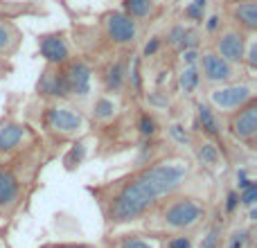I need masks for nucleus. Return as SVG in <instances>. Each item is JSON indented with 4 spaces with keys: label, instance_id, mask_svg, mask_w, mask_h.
I'll return each mask as SVG.
<instances>
[{
    "label": "nucleus",
    "instance_id": "1",
    "mask_svg": "<svg viewBox=\"0 0 257 248\" xmlns=\"http://www.w3.org/2000/svg\"><path fill=\"white\" fill-rule=\"evenodd\" d=\"M190 176V163L185 158H163L138 169L124 181L115 183L104 201L106 219L115 226L133 223L145 217L160 199H167L183 187Z\"/></svg>",
    "mask_w": 257,
    "mask_h": 248
},
{
    "label": "nucleus",
    "instance_id": "2",
    "mask_svg": "<svg viewBox=\"0 0 257 248\" xmlns=\"http://www.w3.org/2000/svg\"><path fill=\"white\" fill-rule=\"evenodd\" d=\"M250 102H255V86L241 79L219 84L208 93V104L214 108V113H223V115H232Z\"/></svg>",
    "mask_w": 257,
    "mask_h": 248
},
{
    "label": "nucleus",
    "instance_id": "3",
    "mask_svg": "<svg viewBox=\"0 0 257 248\" xmlns=\"http://www.w3.org/2000/svg\"><path fill=\"white\" fill-rule=\"evenodd\" d=\"M205 219V208L192 196H178L172 199L163 210H160V221L169 230H190L199 226Z\"/></svg>",
    "mask_w": 257,
    "mask_h": 248
},
{
    "label": "nucleus",
    "instance_id": "4",
    "mask_svg": "<svg viewBox=\"0 0 257 248\" xmlns=\"http://www.w3.org/2000/svg\"><path fill=\"white\" fill-rule=\"evenodd\" d=\"M196 66H199V72H201V81H208L212 86L228 84V81H239L241 75H244V68L237 66V63L226 61L214 50L201 52Z\"/></svg>",
    "mask_w": 257,
    "mask_h": 248
},
{
    "label": "nucleus",
    "instance_id": "5",
    "mask_svg": "<svg viewBox=\"0 0 257 248\" xmlns=\"http://www.w3.org/2000/svg\"><path fill=\"white\" fill-rule=\"evenodd\" d=\"M50 133L59 138H75L86 129V117L68 104H52L43 117Z\"/></svg>",
    "mask_w": 257,
    "mask_h": 248
},
{
    "label": "nucleus",
    "instance_id": "6",
    "mask_svg": "<svg viewBox=\"0 0 257 248\" xmlns=\"http://www.w3.org/2000/svg\"><path fill=\"white\" fill-rule=\"evenodd\" d=\"M102 27H104L106 39L111 41L113 45H120V48H128V45H133L138 41V34H140L136 18H131L124 12H117V9L115 12L104 14Z\"/></svg>",
    "mask_w": 257,
    "mask_h": 248
},
{
    "label": "nucleus",
    "instance_id": "7",
    "mask_svg": "<svg viewBox=\"0 0 257 248\" xmlns=\"http://www.w3.org/2000/svg\"><path fill=\"white\" fill-rule=\"evenodd\" d=\"M248 36L250 34L237 30V27H228V30H221L219 34H214L212 50L219 54V57L226 59V61L241 66V61H244V52H246V43H248Z\"/></svg>",
    "mask_w": 257,
    "mask_h": 248
},
{
    "label": "nucleus",
    "instance_id": "8",
    "mask_svg": "<svg viewBox=\"0 0 257 248\" xmlns=\"http://www.w3.org/2000/svg\"><path fill=\"white\" fill-rule=\"evenodd\" d=\"M63 79H66V88L70 97H86L90 93V81H93V70L86 61L81 59H70L68 63L61 66Z\"/></svg>",
    "mask_w": 257,
    "mask_h": 248
},
{
    "label": "nucleus",
    "instance_id": "9",
    "mask_svg": "<svg viewBox=\"0 0 257 248\" xmlns=\"http://www.w3.org/2000/svg\"><path fill=\"white\" fill-rule=\"evenodd\" d=\"M228 129H230V136L235 140L246 142L248 147H253L255 138H257V104L250 102L244 108L232 113Z\"/></svg>",
    "mask_w": 257,
    "mask_h": 248
},
{
    "label": "nucleus",
    "instance_id": "10",
    "mask_svg": "<svg viewBox=\"0 0 257 248\" xmlns=\"http://www.w3.org/2000/svg\"><path fill=\"white\" fill-rule=\"evenodd\" d=\"M39 52L41 57L48 61V66H63L72 59L70 43L61 32H52V34H43L39 39Z\"/></svg>",
    "mask_w": 257,
    "mask_h": 248
},
{
    "label": "nucleus",
    "instance_id": "11",
    "mask_svg": "<svg viewBox=\"0 0 257 248\" xmlns=\"http://www.w3.org/2000/svg\"><path fill=\"white\" fill-rule=\"evenodd\" d=\"M228 16L237 30L246 34L257 32V0H232L228 5Z\"/></svg>",
    "mask_w": 257,
    "mask_h": 248
},
{
    "label": "nucleus",
    "instance_id": "12",
    "mask_svg": "<svg viewBox=\"0 0 257 248\" xmlns=\"http://www.w3.org/2000/svg\"><path fill=\"white\" fill-rule=\"evenodd\" d=\"M30 138V129L21 122L7 120L0 124V156L14 154L16 149H21L25 145V140Z\"/></svg>",
    "mask_w": 257,
    "mask_h": 248
},
{
    "label": "nucleus",
    "instance_id": "13",
    "mask_svg": "<svg viewBox=\"0 0 257 248\" xmlns=\"http://www.w3.org/2000/svg\"><path fill=\"white\" fill-rule=\"evenodd\" d=\"M21 199V183L9 169L0 167V214H9Z\"/></svg>",
    "mask_w": 257,
    "mask_h": 248
},
{
    "label": "nucleus",
    "instance_id": "14",
    "mask_svg": "<svg viewBox=\"0 0 257 248\" xmlns=\"http://www.w3.org/2000/svg\"><path fill=\"white\" fill-rule=\"evenodd\" d=\"M39 93L50 95V97H59V99H68V88H66V79H63L61 66H48V70L41 75L39 79Z\"/></svg>",
    "mask_w": 257,
    "mask_h": 248
},
{
    "label": "nucleus",
    "instance_id": "15",
    "mask_svg": "<svg viewBox=\"0 0 257 248\" xmlns=\"http://www.w3.org/2000/svg\"><path fill=\"white\" fill-rule=\"evenodd\" d=\"M196 124H199L201 133L205 138L219 140L221 138V122H219V113H214V108L210 104H196Z\"/></svg>",
    "mask_w": 257,
    "mask_h": 248
},
{
    "label": "nucleus",
    "instance_id": "16",
    "mask_svg": "<svg viewBox=\"0 0 257 248\" xmlns=\"http://www.w3.org/2000/svg\"><path fill=\"white\" fill-rule=\"evenodd\" d=\"M104 88H106V93H122L126 86V68L122 61H113L108 63V68L104 70Z\"/></svg>",
    "mask_w": 257,
    "mask_h": 248
},
{
    "label": "nucleus",
    "instance_id": "17",
    "mask_svg": "<svg viewBox=\"0 0 257 248\" xmlns=\"http://www.w3.org/2000/svg\"><path fill=\"white\" fill-rule=\"evenodd\" d=\"M196 160H199L201 167L210 169V172L219 169V167H221V163H223L219 145H214L212 140H203L199 147H196Z\"/></svg>",
    "mask_w": 257,
    "mask_h": 248
},
{
    "label": "nucleus",
    "instance_id": "18",
    "mask_svg": "<svg viewBox=\"0 0 257 248\" xmlns=\"http://www.w3.org/2000/svg\"><path fill=\"white\" fill-rule=\"evenodd\" d=\"M117 111H120V104L113 95H99L93 102V117L102 124H108L115 120Z\"/></svg>",
    "mask_w": 257,
    "mask_h": 248
},
{
    "label": "nucleus",
    "instance_id": "19",
    "mask_svg": "<svg viewBox=\"0 0 257 248\" xmlns=\"http://www.w3.org/2000/svg\"><path fill=\"white\" fill-rule=\"evenodd\" d=\"M199 86H201L199 66H185L181 70V75H178V88L183 90V95H194Z\"/></svg>",
    "mask_w": 257,
    "mask_h": 248
},
{
    "label": "nucleus",
    "instance_id": "20",
    "mask_svg": "<svg viewBox=\"0 0 257 248\" xmlns=\"http://www.w3.org/2000/svg\"><path fill=\"white\" fill-rule=\"evenodd\" d=\"M18 48V30L0 18V54H12Z\"/></svg>",
    "mask_w": 257,
    "mask_h": 248
},
{
    "label": "nucleus",
    "instance_id": "21",
    "mask_svg": "<svg viewBox=\"0 0 257 248\" xmlns=\"http://www.w3.org/2000/svg\"><path fill=\"white\" fill-rule=\"evenodd\" d=\"M124 14H128L136 21H142V18H149L151 12H154V0H124Z\"/></svg>",
    "mask_w": 257,
    "mask_h": 248
},
{
    "label": "nucleus",
    "instance_id": "22",
    "mask_svg": "<svg viewBox=\"0 0 257 248\" xmlns=\"http://www.w3.org/2000/svg\"><path fill=\"white\" fill-rule=\"evenodd\" d=\"M126 84L131 86V88L136 90L138 95H140V90H142V75H140V57H138V54H133V57L128 59Z\"/></svg>",
    "mask_w": 257,
    "mask_h": 248
},
{
    "label": "nucleus",
    "instance_id": "23",
    "mask_svg": "<svg viewBox=\"0 0 257 248\" xmlns=\"http://www.w3.org/2000/svg\"><path fill=\"white\" fill-rule=\"evenodd\" d=\"M84 156H86V142H75V145L70 147V151L66 154V160H63V163H66L68 169H75L84 163Z\"/></svg>",
    "mask_w": 257,
    "mask_h": 248
},
{
    "label": "nucleus",
    "instance_id": "24",
    "mask_svg": "<svg viewBox=\"0 0 257 248\" xmlns=\"http://www.w3.org/2000/svg\"><path fill=\"white\" fill-rule=\"evenodd\" d=\"M205 7H208V0H192L190 5L185 7V12H183V18H187V21H203L205 18Z\"/></svg>",
    "mask_w": 257,
    "mask_h": 248
},
{
    "label": "nucleus",
    "instance_id": "25",
    "mask_svg": "<svg viewBox=\"0 0 257 248\" xmlns=\"http://www.w3.org/2000/svg\"><path fill=\"white\" fill-rule=\"evenodd\" d=\"M138 131H140V136L145 138H154L156 131H158V124H156V117L151 115V113H140V117H138Z\"/></svg>",
    "mask_w": 257,
    "mask_h": 248
},
{
    "label": "nucleus",
    "instance_id": "26",
    "mask_svg": "<svg viewBox=\"0 0 257 248\" xmlns=\"http://www.w3.org/2000/svg\"><path fill=\"white\" fill-rule=\"evenodd\" d=\"M117 248H158V244H156L154 239H147V237H122L120 244H117Z\"/></svg>",
    "mask_w": 257,
    "mask_h": 248
},
{
    "label": "nucleus",
    "instance_id": "27",
    "mask_svg": "<svg viewBox=\"0 0 257 248\" xmlns=\"http://www.w3.org/2000/svg\"><path fill=\"white\" fill-rule=\"evenodd\" d=\"M167 131H169V136H172L174 142H178V145H183V147H190L192 136H190V131H185L183 124H169Z\"/></svg>",
    "mask_w": 257,
    "mask_h": 248
},
{
    "label": "nucleus",
    "instance_id": "28",
    "mask_svg": "<svg viewBox=\"0 0 257 248\" xmlns=\"http://www.w3.org/2000/svg\"><path fill=\"white\" fill-rule=\"evenodd\" d=\"M241 63H246V66H248V70H255V68H257V41H255L253 34L248 36L246 52H244V61H241Z\"/></svg>",
    "mask_w": 257,
    "mask_h": 248
},
{
    "label": "nucleus",
    "instance_id": "29",
    "mask_svg": "<svg viewBox=\"0 0 257 248\" xmlns=\"http://www.w3.org/2000/svg\"><path fill=\"white\" fill-rule=\"evenodd\" d=\"M221 23H223L221 14H210L208 18H203V27H205V32H208L210 36H214V34L221 32Z\"/></svg>",
    "mask_w": 257,
    "mask_h": 248
},
{
    "label": "nucleus",
    "instance_id": "30",
    "mask_svg": "<svg viewBox=\"0 0 257 248\" xmlns=\"http://www.w3.org/2000/svg\"><path fill=\"white\" fill-rule=\"evenodd\" d=\"M255 201H257V185L250 183L248 187H244V190L239 192V203L246 205V208H253Z\"/></svg>",
    "mask_w": 257,
    "mask_h": 248
},
{
    "label": "nucleus",
    "instance_id": "31",
    "mask_svg": "<svg viewBox=\"0 0 257 248\" xmlns=\"http://www.w3.org/2000/svg\"><path fill=\"white\" fill-rule=\"evenodd\" d=\"M185 34H187V27L185 25H174L172 30H169V34H167V43L174 45V48H178V45H181V41L185 39Z\"/></svg>",
    "mask_w": 257,
    "mask_h": 248
},
{
    "label": "nucleus",
    "instance_id": "32",
    "mask_svg": "<svg viewBox=\"0 0 257 248\" xmlns=\"http://www.w3.org/2000/svg\"><path fill=\"white\" fill-rule=\"evenodd\" d=\"M147 102H149L151 108H163V106H167V104H169L163 90H154V93H149V95H147Z\"/></svg>",
    "mask_w": 257,
    "mask_h": 248
},
{
    "label": "nucleus",
    "instance_id": "33",
    "mask_svg": "<svg viewBox=\"0 0 257 248\" xmlns=\"http://www.w3.org/2000/svg\"><path fill=\"white\" fill-rule=\"evenodd\" d=\"M199 57H201L199 48H190V50H183L181 52V59L185 66H196V63H199Z\"/></svg>",
    "mask_w": 257,
    "mask_h": 248
},
{
    "label": "nucleus",
    "instance_id": "34",
    "mask_svg": "<svg viewBox=\"0 0 257 248\" xmlns=\"http://www.w3.org/2000/svg\"><path fill=\"white\" fill-rule=\"evenodd\" d=\"M246 241H248V232L246 230H237L235 235L228 241V248H246Z\"/></svg>",
    "mask_w": 257,
    "mask_h": 248
},
{
    "label": "nucleus",
    "instance_id": "35",
    "mask_svg": "<svg viewBox=\"0 0 257 248\" xmlns=\"http://www.w3.org/2000/svg\"><path fill=\"white\" fill-rule=\"evenodd\" d=\"M219 246V228H212L201 241V248H217Z\"/></svg>",
    "mask_w": 257,
    "mask_h": 248
},
{
    "label": "nucleus",
    "instance_id": "36",
    "mask_svg": "<svg viewBox=\"0 0 257 248\" xmlns=\"http://www.w3.org/2000/svg\"><path fill=\"white\" fill-rule=\"evenodd\" d=\"M167 248H192V239L190 237H172L167 241Z\"/></svg>",
    "mask_w": 257,
    "mask_h": 248
},
{
    "label": "nucleus",
    "instance_id": "37",
    "mask_svg": "<svg viewBox=\"0 0 257 248\" xmlns=\"http://www.w3.org/2000/svg\"><path fill=\"white\" fill-rule=\"evenodd\" d=\"M158 48H160V39H158V36H154V39H151L149 43L145 45V50H142V57H154V54L158 52Z\"/></svg>",
    "mask_w": 257,
    "mask_h": 248
},
{
    "label": "nucleus",
    "instance_id": "38",
    "mask_svg": "<svg viewBox=\"0 0 257 248\" xmlns=\"http://www.w3.org/2000/svg\"><path fill=\"white\" fill-rule=\"evenodd\" d=\"M237 205H239V192H230L226 199V212H235Z\"/></svg>",
    "mask_w": 257,
    "mask_h": 248
},
{
    "label": "nucleus",
    "instance_id": "39",
    "mask_svg": "<svg viewBox=\"0 0 257 248\" xmlns=\"http://www.w3.org/2000/svg\"><path fill=\"white\" fill-rule=\"evenodd\" d=\"M52 248H90V246H84V244H61V246H52Z\"/></svg>",
    "mask_w": 257,
    "mask_h": 248
}]
</instances>
